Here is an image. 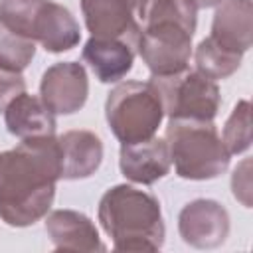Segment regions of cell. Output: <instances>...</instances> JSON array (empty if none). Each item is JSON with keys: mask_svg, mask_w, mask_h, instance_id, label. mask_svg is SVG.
<instances>
[{"mask_svg": "<svg viewBox=\"0 0 253 253\" xmlns=\"http://www.w3.org/2000/svg\"><path fill=\"white\" fill-rule=\"evenodd\" d=\"M61 180L57 136L22 140L0 152V217L10 227H28L47 215Z\"/></svg>", "mask_w": 253, "mask_h": 253, "instance_id": "obj_1", "label": "cell"}, {"mask_svg": "<svg viewBox=\"0 0 253 253\" xmlns=\"http://www.w3.org/2000/svg\"><path fill=\"white\" fill-rule=\"evenodd\" d=\"M196 8L186 0H134V49L152 75H172L188 69Z\"/></svg>", "mask_w": 253, "mask_h": 253, "instance_id": "obj_2", "label": "cell"}, {"mask_svg": "<svg viewBox=\"0 0 253 253\" xmlns=\"http://www.w3.org/2000/svg\"><path fill=\"white\" fill-rule=\"evenodd\" d=\"M105 233L117 251H158L164 245L166 227L160 202L134 186L117 184L109 188L97 210Z\"/></svg>", "mask_w": 253, "mask_h": 253, "instance_id": "obj_3", "label": "cell"}, {"mask_svg": "<svg viewBox=\"0 0 253 253\" xmlns=\"http://www.w3.org/2000/svg\"><path fill=\"white\" fill-rule=\"evenodd\" d=\"M164 140L170 162L184 180H211L229 166L231 154L223 146L213 121L170 119Z\"/></svg>", "mask_w": 253, "mask_h": 253, "instance_id": "obj_4", "label": "cell"}, {"mask_svg": "<svg viewBox=\"0 0 253 253\" xmlns=\"http://www.w3.org/2000/svg\"><path fill=\"white\" fill-rule=\"evenodd\" d=\"M105 117L121 144H128L156 136L164 109L150 81H123L111 89L105 101Z\"/></svg>", "mask_w": 253, "mask_h": 253, "instance_id": "obj_5", "label": "cell"}, {"mask_svg": "<svg viewBox=\"0 0 253 253\" xmlns=\"http://www.w3.org/2000/svg\"><path fill=\"white\" fill-rule=\"evenodd\" d=\"M150 85L156 89L168 119L213 121L219 111V87L200 71L184 69L172 75H152Z\"/></svg>", "mask_w": 253, "mask_h": 253, "instance_id": "obj_6", "label": "cell"}, {"mask_svg": "<svg viewBox=\"0 0 253 253\" xmlns=\"http://www.w3.org/2000/svg\"><path fill=\"white\" fill-rule=\"evenodd\" d=\"M89 79L77 61H59L47 67L40 83V99L53 115H73L87 103Z\"/></svg>", "mask_w": 253, "mask_h": 253, "instance_id": "obj_7", "label": "cell"}, {"mask_svg": "<svg viewBox=\"0 0 253 253\" xmlns=\"http://www.w3.org/2000/svg\"><path fill=\"white\" fill-rule=\"evenodd\" d=\"M178 231L184 243L196 249L219 247L229 235V213L215 200H192L178 215Z\"/></svg>", "mask_w": 253, "mask_h": 253, "instance_id": "obj_8", "label": "cell"}, {"mask_svg": "<svg viewBox=\"0 0 253 253\" xmlns=\"http://www.w3.org/2000/svg\"><path fill=\"white\" fill-rule=\"evenodd\" d=\"M81 14L91 36L123 40L134 47L138 34L134 0H81Z\"/></svg>", "mask_w": 253, "mask_h": 253, "instance_id": "obj_9", "label": "cell"}, {"mask_svg": "<svg viewBox=\"0 0 253 253\" xmlns=\"http://www.w3.org/2000/svg\"><path fill=\"white\" fill-rule=\"evenodd\" d=\"M119 166L126 180L134 184H154L170 172V154L166 140L152 136L140 142L121 144Z\"/></svg>", "mask_w": 253, "mask_h": 253, "instance_id": "obj_10", "label": "cell"}, {"mask_svg": "<svg viewBox=\"0 0 253 253\" xmlns=\"http://www.w3.org/2000/svg\"><path fill=\"white\" fill-rule=\"evenodd\" d=\"M45 231L55 251H105L95 223L81 211L55 210L45 215Z\"/></svg>", "mask_w": 253, "mask_h": 253, "instance_id": "obj_11", "label": "cell"}, {"mask_svg": "<svg viewBox=\"0 0 253 253\" xmlns=\"http://www.w3.org/2000/svg\"><path fill=\"white\" fill-rule=\"evenodd\" d=\"M210 38L223 49L243 55L253 42V2L221 0L215 6Z\"/></svg>", "mask_w": 253, "mask_h": 253, "instance_id": "obj_12", "label": "cell"}, {"mask_svg": "<svg viewBox=\"0 0 253 253\" xmlns=\"http://www.w3.org/2000/svg\"><path fill=\"white\" fill-rule=\"evenodd\" d=\"M61 180L93 176L103 162V142L91 130H67L57 136Z\"/></svg>", "mask_w": 253, "mask_h": 253, "instance_id": "obj_13", "label": "cell"}, {"mask_svg": "<svg viewBox=\"0 0 253 253\" xmlns=\"http://www.w3.org/2000/svg\"><path fill=\"white\" fill-rule=\"evenodd\" d=\"M4 121L8 132L20 140L43 138L55 134V117L43 105V101L30 93H20L4 109Z\"/></svg>", "mask_w": 253, "mask_h": 253, "instance_id": "obj_14", "label": "cell"}, {"mask_svg": "<svg viewBox=\"0 0 253 253\" xmlns=\"http://www.w3.org/2000/svg\"><path fill=\"white\" fill-rule=\"evenodd\" d=\"M83 59L101 83H119L132 69L134 47L123 40L91 36L83 47Z\"/></svg>", "mask_w": 253, "mask_h": 253, "instance_id": "obj_15", "label": "cell"}, {"mask_svg": "<svg viewBox=\"0 0 253 253\" xmlns=\"http://www.w3.org/2000/svg\"><path fill=\"white\" fill-rule=\"evenodd\" d=\"M79 40L81 30L73 14L65 6L47 0L34 26V42H40L49 53H63L73 49Z\"/></svg>", "mask_w": 253, "mask_h": 253, "instance_id": "obj_16", "label": "cell"}, {"mask_svg": "<svg viewBox=\"0 0 253 253\" xmlns=\"http://www.w3.org/2000/svg\"><path fill=\"white\" fill-rule=\"evenodd\" d=\"M241 57L243 55L227 51L221 45H217L211 38L202 40L194 51L196 71H200L202 75H206L213 81L227 79L229 75H233L241 65Z\"/></svg>", "mask_w": 253, "mask_h": 253, "instance_id": "obj_17", "label": "cell"}, {"mask_svg": "<svg viewBox=\"0 0 253 253\" xmlns=\"http://www.w3.org/2000/svg\"><path fill=\"white\" fill-rule=\"evenodd\" d=\"M45 2L47 0H0V24L14 34L34 40V26Z\"/></svg>", "mask_w": 253, "mask_h": 253, "instance_id": "obj_18", "label": "cell"}, {"mask_svg": "<svg viewBox=\"0 0 253 253\" xmlns=\"http://www.w3.org/2000/svg\"><path fill=\"white\" fill-rule=\"evenodd\" d=\"M221 142L229 154H243L251 146V103L239 101L223 125Z\"/></svg>", "mask_w": 253, "mask_h": 253, "instance_id": "obj_19", "label": "cell"}, {"mask_svg": "<svg viewBox=\"0 0 253 253\" xmlns=\"http://www.w3.org/2000/svg\"><path fill=\"white\" fill-rule=\"evenodd\" d=\"M36 55V42L0 24V67L22 73Z\"/></svg>", "mask_w": 253, "mask_h": 253, "instance_id": "obj_20", "label": "cell"}, {"mask_svg": "<svg viewBox=\"0 0 253 253\" xmlns=\"http://www.w3.org/2000/svg\"><path fill=\"white\" fill-rule=\"evenodd\" d=\"M24 91H26V81L22 73L0 67V113H4L10 101L16 99Z\"/></svg>", "mask_w": 253, "mask_h": 253, "instance_id": "obj_21", "label": "cell"}, {"mask_svg": "<svg viewBox=\"0 0 253 253\" xmlns=\"http://www.w3.org/2000/svg\"><path fill=\"white\" fill-rule=\"evenodd\" d=\"M231 190L235 200H239L245 208H251V160L245 158L237 164L231 176Z\"/></svg>", "mask_w": 253, "mask_h": 253, "instance_id": "obj_22", "label": "cell"}, {"mask_svg": "<svg viewBox=\"0 0 253 253\" xmlns=\"http://www.w3.org/2000/svg\"><path fill=\"white\" fill-rule=\"evenodd\" d=\"M192 8H196V10H202V8H215L221 0H186Z\"/></svg>", "mask_w": 253, "mask_h": 253, "instance_id": "obj_23", "label": "cell"}]
</instances>
